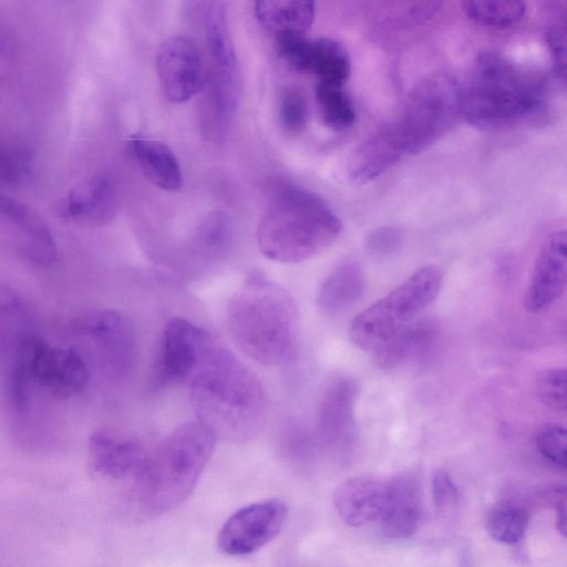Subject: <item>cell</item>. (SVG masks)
I'll use <instances>...</instances> for the list:
<instances>
[{"mask_svg":"<svg viewBox=\"0 0 567 567\" xmlns=\"http://www.w3.org/2000/svg\"><path fill=\"white\" fill-rule=\"evenodd\" d=\"M433 496L439 506L453 502L456 497V486L444 471H436L432 480Z\"/></svg>","mask_w":567,"mask_h":567,"instance_id":"cell-38","label":"cell"},{"mask_svg":"<svg viewBox=\"0 0 567 567\" xmlns=\"http://www.w3.org/2000/svg\"><path fill=\"white\" fill-rule=\"evenodd\" d=\"M161 90L171 103H183L206 85L207 73L196 44L185 37L165 40L156 58Z\"/></svg>","mask_w":567,"mask_h":567,"instance_id":"cell-11","label":"cell"},{"mask_svg":"<svg viewBox=\"0 0 567 567\" xmlns=\"http://www.w3.org/2000/svg\"><path fill=\"white\" fill-rule=\"evenodd\" d=\"M462 7L472 21L501 29L517 24L526 11V6L522 1H465Z\"/></svg>","mask_w":567,"mask_h":567,"instance_id":"cell-27","label":"cell"},{"mask_svg":"<svg viewBox=\"0 0 567 567\" xmlns=\"http://www.w3.org/2000/svg\"><path fill=\"white\" fill-rule=\"evenodd\" d=\"M276 50L279 58L295 71H308L310 45L305 34L287 32L276 34Z\"/></svg>","mask_w":567,"mask_h":567,"instance_id":"cell-30","label":"cell"},{"mask_svg":"<svg viewBox=\"0 0 567 567\" xmlns=\"http://www.w3.org/2000/svg\"><path fill=\"white\" fill-rule=\"evenodd\" d=\"M10 375L27 388L38 385L64 399L85 390L90 370L76 350L56 348L33 337L20 344Z\"/></svg>","mask_w":567,"mask_h":567,"instance_id":"cell-8","label":"cell"},{"mask_svg":"<svg viewBox=\"0 0 567 567\" xmlns=\"http://www.w3.org/2000/svg\"><path fill=\"white\" fill-rule=\"evenodd\" d=\"M254 12L260 24L275 35L306 34L315 20L316 6L311 1H256Z\"/></svg>","mask_w":567,"mask_h":567,"instance_id":"cell-23","label":"cell"},{"mask_svg":"<svg viewBox=\"0 0 567 567\" xmlns=\"http://www.w3.org/2000/svg\"><path fill=\"white\" fill-rule=\"evenodd\" d=\"M150 451L137 439L120 437L99 431L89 442V462L92 471L113 480H132L144 466Z\"/></svg>","mask_w":567,"mask_h":567,"instance_id":"cell-16","label":"cell"},{"mask_svg":"<svg viewBox=\"0 0 567 567\" xmlns=\"http://www.w3.org/2000/svg\"><path fill=\"white\" fill-rule=\"evenodd\" d=\"M528 519V513L523 507L503 503L492 509L486 527L493 539L503 544H515L523 538Z\"/></svg>","mask_w":567,"mask_h":567,"instance_id":"cell-29","label":"cell"},{"mask_svg":"<svg viewBox=\"0 0 567 567\" xmlns=\"http://www.w3.org/2000/svg\"><path fill=\"white\" fill-rule=\"evenodd\" d=\"M567 281V236L555 230L544 240L537 255L525 293V308L539 313L553 306L564 293Z\"/></svg>","mask_w":567,"mask_h":567,"instance_id":"cell-13","label":"cell"},{"mask_svg":"<svg viewBox=\"0 0 567 567\" xmlns=\"http://www.w3.org/2000/svg\"><path fill=\"white\" fill-rule=\"evenodd\" d=\"M540 103L538 84L492 51L476 55L470 80L460 89L461 117L482 131L512 126L534 113Z\"/></svg>","mask_w":567,"mask_h":567,"instance_id":"cell-5","label":"cell"},{"mask_svg":"<svg viewBox=\"0 0 567 567\" xmlns=\"http://www.w3.org/2000/svg\"><path fill=\"white\" fill-rule=\"evenodd\" d=\"M76 334L89 340L109 370L122 373L128 365L133 351V337L126 320L109 309L86 310L75 318Z\"/></svg>","mask_w":567,"mask_h":567,"instance_id":"cell-12","label":"cell"},{"mask_svg":"<svg viewBox=\"0 0 567 567\" xmlns=\"http://www.w3.org/2000/svg\"><path fill=\"white\" fill-rule=\"evenodd\" d=\"M287 516V504L280 498L241 507L220 528L217 536L218 549L228 556L257 551L281 532Z\"/></svg>","mask_w":567,"mask_h":567,"instance_id":"cell-10","label":"cell"},{"mask_svg":"<svg viewBox=\"0 0 567 567\" xmlns=\"http://www.w3.org/2000/svg\"><path fill=\"white\" fill-rule=\"evenodd\" d=\"M0 221L9 226L18 250L30 261L48 266L56 258V245L45 220L28 205L0 194Z\"/></svg>","mask_w":567,"mask_h":567,"instance_id":"cell-15","label":"cell"},{"mask_svg":"<svg viewBox=\"0 0 567 567\" xmlns=\"http://www.w3.org/2000/svg\"><path fill=\"white\" fill-rule=\"evenodd\" d=\"M341 230V220L320 196L290 186L276 196L260 219L257 244L270 260L298 264L326 250Z\"/></svg>","mask_w":567,"mask_h":567,"instance_id":"cell-4","label":"cell"},{"mask_svg":"<svg viewBox=\"0 0 567 567\" xmlns=\"http://www.w3.org/2000/svg\"><path fill=\"white\" fill-rule=\"evenodd\" d=\"M130 150L143 175L156 187L176 192L183 185V175L174 152L163 142L143 136L130 140Z\"/></svg>","mask_w":567,"mask_h":567,"instance_id":"cell-20","label":"cell"},{"mask_svg":"<svg viewBox=\"0 0 567 567\" xmlns=\"http://www.w3.org/2000/svg\"><path fill=\"white\" fill-rule=\"evenodd\" d=\"M385 495L386 482L371 476H358L338 486L333 502L343 522L358 527L379 520Z\"/></svg>","mask_w":567,"mask_h":567,"instance_id":"cell-19","label":"cell"},{"mask_svg":"<svg viewBox=\"0 0 567 567\" xmlns=\"http://www.w3.org/2000/svg\"><path fill=\"white\" fill-rule=\"evenodd\" d=\"M279 115L282 125L289 132H299L303 128L308 117V105L300 91H285L280 100Z\"/></svg>","mask_w":567,"mask_h":567,"instance_id":"cell-34","label":"cell"},{"mask_svg":"<svg viewBox=\"0 0 567 567\" xmlns=\"http://www.w3.org/2000/svg\"><path fill=\"white\" fill-rule=\"evenodd\" d=\"M442 271L433 265L419 268L383 298L359 312L349 327L350 340L374 351L414 321L437 297Z\"/></svg>","mask_w":567,"mask_h":567,"instance_id":"cell-7","label":"cell"},{"mask_svg":"<svg viewBox=\"0 0 567 567\" xmlns=\"http://www.w3.org/2000/svg\"><path fill=\"white\" fill-rule=\"evenodd\" d=\"M433 328L427 322H412L374 350L381 368H394L421 352L432 340Z\"/></svg>","mask_w":567,"mask_h":567,"instance_id":"cell-26","label":"cell"},{"mask_svg":"<svg viewBox=\"0 0 567 567\" xmlns=\"http://www.w3.org/2000/svg\"><path fill=\"white\" fill-rule=\"evenodd\" d=\"M308 71H312L321 84L343 86L351 72L350 55L334 39H316L310 45Z\"/></svg>","mask_w":567,"mask_h":567,"instance_id":"cell-25","label":"cell"},{"mask_svg":"<svg viewBox=\"0 0 567 567\" xmlns=\"http://www.w3.org/2000/svg\"><path fill=\"white\" fill-rule=\"evenodd\" d=\"M216 441L215 433L199 421L185 422L172 430L150 451L133 480L137 505L153 515L179 506L195 488Z\"/></svg>","mask_w":567,"mask_h":567,"instance_id":"cell-3","label":"cell"},{"mask_svg":"<svg viewBox=\"0 0 567 567\" xmlns=\"http://www.w3.org/2000/svg\"><path fill=\"white\" fill-rule=\"evenodd\" d=\"M227 238V225L217 216L202 227L198 234V244L205 251L218 252L226 245Z\"/></svg>","mask_w":567,"mask_h":567,"instance_id":"cell-37","label":"cell"},{"mask_svg":"<svg viewBox=\"0 0 567 567\" xmlns=\"http://www.w3.org/2000/svg\"><path fill=\"white\" fill-rule=\"evenodd\" d=\"M537 393L547 408L566 411V370L555 368L544 371L537 381Z\"/></svg>","mask_w":567,"mask_h":567,"instance_id":"cell-32","label":"cell"},{"mask_svg":"<svg viewBox=\"0 0 567 567\" xmlns=\"http://www.w3.org/2000/svg\"><path fill=\"white\" fill-rule=\"evenodd\" d=\"M421 515L419 481L404 473L386 481V495L379 523L390 538H406L417 527Z\"/></svg>","mask_w":567,"mask_h":567,"instance_id":"cell-18","label":"cell"},{"mask_svg":"<svg viewBox=\"0 0 567 567\" xmlns=\"http://www.w3.org/2000/svg\"><path fill=\"white\" fill-rule=\"evenodd\" d=\"M215 340L200 327L181 317L166 322L153 378L157 385L188 383Z\"/></svg>","mask_w":567,"mask_h":567,"instance_id":"cell-9","label":"cell"},{"mask_svg":"<svg viewBox=\"0 0 567 567\" xmlns=\"http://www.w3.org/2000/svg\"><path fill=\"white\" fill-rule=\"evenodd\" d=\"M358 384L353 378L333 381L323 393L316 417L319 440L330 447H342L355 434Z\"/></svg>","mask_w":567,"mask_h":567,"instance_id":"cell-14","label":"cell"},{"mask_svg":"<svg viewBox=\"0 0 567 567\" xmlns=\"http://www.w3.org/2000/svg\"><path fill=\"white\" fill-rule=\"evenodd\" d=\"M204 20L206 43L214 64V73L238 74L225 2H210L205 10Z\"/></svg>","mask_w":567,"mask_h":567,"instance_id":"cell-24","label":"cell"},{"mask_svg":"<svg viewBox=\"0 0 567 567\" xmlns=\"http://www.w3.org/2000/svg\"><path fill=\"white\" fill-rule=\"evenodd\" d=\"M536 447L548 462L566 467L567 436L564 426L550 424L539 430L536 435Z\"/></svg>","mask_w":567,"mask_h":567,"instance_id":"cell-33","label":"cell"},{"mask_svg":"<svg viewBox=\"0 0 567 567\" xmlns=\"http://www.w3.org/2000/svg\"><path fill=\"white\" fill-rule=\"evenodd\" d=\"M365 279L355 260L338 264L322 281L317 305L328 316L337 315L355 302L364 290Z\"/></svg>","mask_w":567,"mask_h":567,"instance_id":"cell-22","label":"cell"},{"mask_svg":"<svg viewBox=\"0 0 567 567\" xmlns=\"http://www.w3.org/2000/svg\"><path fill=\"white\" fill-rule=\"evenodd\" d=\"M546 42L549 47L554 66L557 74L565 80L566 74V42L564 22L549 24L545 33Z\"/></svg>","mask_w":567,"mask_h":567,"instance_id":"cell-36","label":"cell"},{"mask_svg":"<svg viewBox=\"0 0 567 567\" xmlns=\"http://www.w3.org/2000/svg\"><path fill=\"white\" fill-rule=\"evenodd\" d=\"M187 384L197 421L217 439L243 442L262 429L268 400L260 380L216 341Z\"/></svg>","mask_w":567,"mask_h":567,"instance_id":"cell-1","label":"cell"},{"mask_svg":"<svg viewBox=\"0 0 567 567\" xmlns=\"http://www.w3.org/2000/svg\"><path fill=\"white\" fill-rule=\"evenodd\" d=\"M403 233L395 226H382L365 238L364 248L374 258H385L396 252L402 244Z\"/></svg>","mask_w":567,"mask_h":567,"instance_id":"cell-35","label":"cell"},{"mask_svg":"<svg viewBox=\"0 0 567 567\" xmlns=\"http://www.w3.org/2000/svg\"><path fill=\"white\" fill-rule=\"evenodd\" d=\"M116 193L105 177H92L74 186L59 204V214L66 220L104 225L116 214Z\"/></svg>","mask_w":567,"mask_h":567,"instance_id":"cell-17","label":"cell"},{"mask_svg":"<svg viewBox=\"0 0 567 567\" xmlns=\"http://www.w3.org/2000/svg\"><path fill=\"white\" fill-rule=\"evenodd\" d=\"M460 89L444 74L412 89L395 118L383 126L403 156L426 150L451 130L461 117Z\"/></svg>","mask_w":567,"mask_h":567,"instance_id":"cell-6","label":"cell"},{"mask_svg":"<svg viewBox=\"0 0 567 567\" xmlns=\"http://www.w3.org/2000/svg\"><path fill=\"white\" fill-rule=\"evenodd\" d=\"M231 339L255 362L278 367L297 349L299 320L289 292L262 275H250L227 307Z\"/></svg>","mask_w":567,"mask_h":567,"instance_id":"cell-2","label":"cell"},{"mask_svg":"<svg viewBox=\"0 0 567 567\" xmlns=\"http://www.w3.org/2000/svg\"><path fill=\"white\" fill-rule=\"evenodd\" d=\"M402 157L403 154L381 127L352 153L348 164L349 178L355 184L369 183L381 176Z\"/></svg>","mask_w":567,"mask_h":567,"instance_id":"cell-21","label":"cell"},{"mask_svg":"<svg viewBox=\"0 0 567 567\" xmlns=\"http://www.w3.org/2000/svg\"><path fill=\"white\" fill-rule=\"evenodd\" d=\"M316 99L322 121L327 126L340 131L354 124L355 109L343 86L318 83Z\"/></svg>","mask_w":567,"mask_h":567,"instance_id":"cell-28","label":"cell"},{"mask_svg":"<svg viewBox=\"0 0 567 567\" xmlns=\"http://www.w3.org/2000/svg\"><path fill=\"white\" fill-rule=\"evenodd\" d=\"M29 168V154L25 148L0 136V183H14L24 176Z\"/></svg>","mask_w":567,"mask_h":567,"instance_id":"cell-31","label":"cell"}]
</instances>
